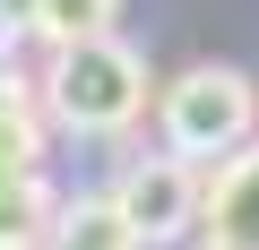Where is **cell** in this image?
Wrapping results in <instances>:
<instances>
[{
    "label": "cell",
    "mask_w": 259,
    "mask_h": 250,
    "mask_svg": "<svg viewBox=\"0 0 259 250\" xmlns=\"http://www.w3.org/2000/svg\"><path fill=\"white\" fill-rule=\"evenodd\" d=\"M44 121L78 138H121L130 121L147 112V61L130 52L121 35H87V43H61L52 69H44Z\"/></svg>",
    "instance_id": "obj_1"
},
{
    "label": "cell",
    "mask_w": 259,
    "mask_h": 250,
    "mask_svg": "<svg viewBox=\"0 0 259 250\" xmlns=\"http://www.w3.org/2000/svg\"><path fill=\"white\" fill-rule=\"evenodd\" d=\"M44 250H139V241H130V224H121V207L104 190H87V198H61L52 207Z\"/></svg>",
    "instance_id": "obj_7"
},
{
    "label": "cell",
    "mask_w": 259,
    "mask_h": 250,
    "mask_svg": "<svg viewBox=\"0 0 259 250\" xmlns=\"http://www.w3.org/2000/svg\"><path fill=\"white\" fill-rule=\"evenodd\" d=\"M104 198L121 207V224H130L139 250H164V241H182L199 224V164L173 156V147L139 156V164H121V181H104Z\"/></svg>",
    "instance_id": "obj_3"
},
{
    "label": "cell",
    "mask_w": 259,
    "mask_h": 250,
    "mask_svg": "<svg viewBox=\"0 0 259 250\" xmlns=\"http://www.w3.org/2000/svg\"><path fill=\"white\" fill-rule=\"evenodd\" d=\"M18 35H26V26L9 18V0H0V61H9V52H18Z\"/></svg>",
    "instance_id": "obj_9"
},
{
    "label": "cell",
    "mask_w": 259,
    "mask_h": 250,
    "mask_svg": "<svg viewBox=\"0 0 259 250\" xmlns=\"http://www.w3.org/2000/svg\"><path fill=\"white\" fill-rule=\"evenodd\" d=\"M44 147H52V130H44V95H35L9 61H0V173H35Z\"/></svg>",
    "instance_id": "obj_5"
},
{
    "label": "cell",
    "mask_w": 259,
    "mask_h": 250,
    "mask_svg": "<svg viewBox=\"0 0 259 250\" xmlns=\"http://www.w3.org/2000/svg\"><path fill=\"white\" fill-rule=\"evenodd\" d=\"M199 250H259V130L199 173Z\"/></svg>",
    "instance_id": "obj_4"
},
{
    "label": "cell",
    "mask_w": 259,
    "mask_h": 250,
    "mask_svg": "<svg viewBox=\"0 0 259 250\" xmlns=\"http://www.w3.org/2000/svg\"><path fill=\"white\" fill-rule=\"evenodd\" d=\"M52 207H61V190L44 181V164L35 173H0V250H44Z\"/></svg>",
    "instance_id": "obj_6"
},
{
    "label": "cell",
    "mask_w": 259,
    "mask_h": 250,
    "mask_svg": "<svg viewBox=\"0 0 259 250\" xmlns=\"http://www.w3.org/2000/svg\"><path fill=\"white\" fill-rule=\"evenodd\" d=\"M156 130H164L173 156H190V164L207 173L216 156H233V147L259 130V86H250L233 61H199V69H182V78L156 95Z\"/></svg>",
    "instance_id": "obj_2"
},
{
    "label": "cell",
    "mask_w": 259,
    "mask_h": 250,
    "mask_svg": "<svg viewBox=\"0 0 259 250\" xmlns=\"http://www.w3.org/2000/svg\"><path fill=\"white\" fill-rule=\"evenodd\" d=\"M35 43H87V35H112L121 26V0H26V18H18Z\"/></svg>",
    "instance_id": "obj_8"
}]
</instances>
